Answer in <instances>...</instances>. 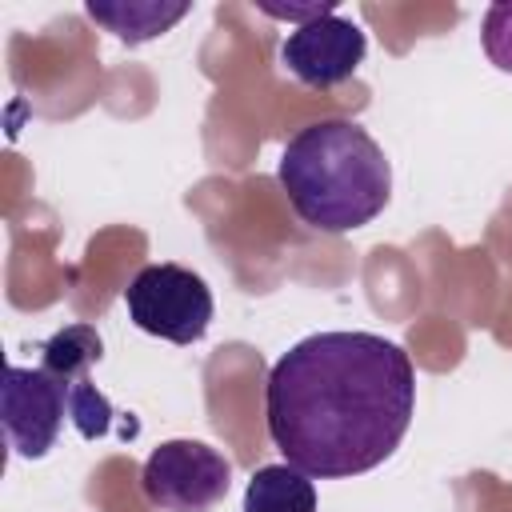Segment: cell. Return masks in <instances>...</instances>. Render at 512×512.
I'll return each mask as SVG.
<instances>
[{
  "label": "cell",
  "instance_id": "1",
  "mask_svg": "<svg viewBox=\"0 0 512 512\" xmlns=\"http://www.w3.org/2000/svg\"><path fill=\"white\" fill-rule=\"evenodd\" d=\"M416 412V372L376 332H312L268 372L264 420L284 460L340 480L384 464Z\"/></svg>",
  "mask_w": 512,
  "mask_h": 512
},
{
  "label": "cell",
  "instance_id": "2",
  "mask_svg": "<svg viewBox=\"0 0 512 512\" xmlns=\"http://www.w3.org/2000/svg\"><path fill=\"white\" fill-rule=\"evenodd\" d=\"M280 188L292 212L328 236L372 224L392 196V164L356 120H312L280 152Z\"/></svg>",
  "mask_w": 512,
  "mask_h": 512
},
{
  "label": "cell",
  "instance_id": "3",
  "mask_svg": "<svg viewBox=\"0 0 512 512\" xmlns=\"http://www.w3.org/2000/svg\"><path fill=\"white\" fill-rule=\"evenodd\" d=\"M128 316L140 332L168 344H196L212 324V288L180 264H148L124 288Z\"/></svg>",
  "mask_w": 512,
  "mask_h": 512
},
{
  "label": "cell",
  "instance_id": "4",
  "mask_svg": "<svg viewBox=\"0 0 512 512\" xmlns=\"http://www.w3.org/2000/svg\"><path fill=\"white\" fill-rule=\"evenodd\" d=\"M232 464L204 440H164L152 448L140 472V488L152 508L164 512H208L228 496Z\"/></svg>",
  "mask_w": 512,
  "mask_h": 512
},
{
  "label": "cell",
  "instance_id": "5",
  "mask_svg": "<svg viewBox=\"0 0 512 512\" xmlns=\"http://www.w3.org/2000/svg\"><path fill=\"white\" fill-rule=\"evenodd\" d=\"M68 416V388L44 372V368H4L0 384V424L8 436V448L24 460L48 456Z\"/></svg>",
  "mask_w": 512,
  "mask_h": 512
},
{
  "label": "cell",
  "instance_id": "6",
  "mask_svg": "<svg viewBox=\"0 0 512 512\" xmlns=\"http://www.w3.org/2000/svg\"><path fill=\"white\" fill-rule=\"evenodd\" d=\"M368 52V36L356 20L348 16H320L312 24H300L284 36L280 44V64L304 84V88H336L344 80H352L364 64Z\"/></svg>",
  "mask_w": 512,
  "mask_h": 512
},
{
  "label": "cell",
  "instance_id": "7",
  "mask_svg": "<svg viewBox=\"0 0 512 512\" xmlns=\"http://www.w3.org/2000/svg\"><path fill=\"white\" fill-rule=\"evenodd\" d=\"M84 12L124 44H144L164 36L176 20H184L192 4L188 0H88Z\"/></svg>",
  "mask_w": 512,
  "mask_h": 512
},
{
  "label": "cell",
  "instance_id": "8",
  "mask_svg": "<svg viewBox=\"0 0 512 512\" xmlns=\"http://www.w3.org/2000/svg\"><path fill=\"white\" fill-rule=\"evenodd\" d=\"M244 512H316L312 476L292 464H264L244 488Z\"/></svg>",
  "mask_w": 512,
  "mask_h": 512
},
{
  "label": "cell",
  "instance_id": "9",
  "mask_svg": "<svg viewBox=\"0 0 512 512\" xmlns=\"http://www.w3.org/2000/svg\"><path fill=\"white\" fill-rule=\"evenodd\" d=\"M40 352H44L40 368L52 372V376L72 392V388L88 384V368L104 356V344H100L96 328H88V324H68V328H60L56 336H48Z\"/></svg>",
  "mask_w": 512,
  "mask_h": 512
},
{
  "label": "cell",
  "instance_id": "10",
  "mask_svg": "<svg viewBox=\"0 0 512 512\" xmlns=\"http://www.w3.org/2000/svg\"><path fill=\"white\" fill-rule=\"evenodd\" d=\"M480 44H484V56H488L500 72H512V0L492 4V8L484 12Z\"/></svg>",
  "mask_w": 512,
  "mask_h": 512
},
{
  "label": "cell",
  "instance_id": "11",
  "mask_svg": "<svg viewBox=\"0 0 512 512\" xmlns=\"http://www.w3.org/2000/svg\"><path fill=\"white\" fill-rule=\"evenodd\" d=\"M256 8L272 20H296L300 24H312L320 16H332L336 12V0H312V4H276V0H256Z\"/></svg>",
  "mask_w": 512,
  "mask_h": 512
}]
</instances>
